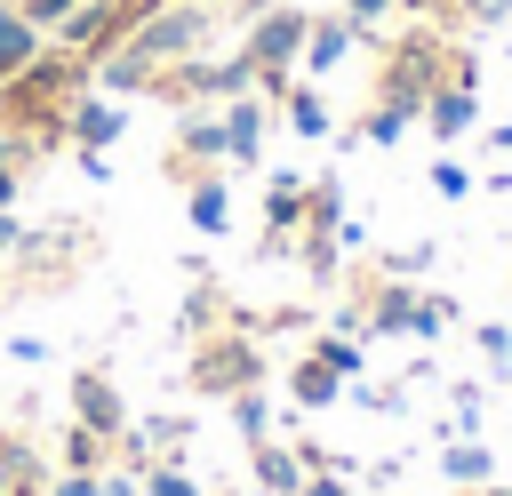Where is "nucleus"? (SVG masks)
<instances>
[{
    "mask_svg": "<svg viewBox=\"0 0 512 496\" xmlns=\"http://www.w3.org/2000/svg\"><path fill=\"white\" fill-rule=\"evenodd\" d=\"M224 224H232V192L216 168H200L192 176V232H224Z\"/></svg>",
    "mask_w": 512,
    "mask_h": 496,
    "instance_id": "dca6fc26",
    "label": "nucleus"
},
{
    "mask_svg": "<svg viewBox=\"0 0 512 496\" xmlns=\"http://www.w3.org/2000/svg\"><path fill=\"white\" fill-rule=\"evenodd\" d=\"M296 496H352V480H344V472H304Z\"/></svg>",
    "mask_w": 512,
    "mask_h": 496,
    "instance_id": "7c9ffc66",
    "label": "nucleus"
},
{
    "mask_svg": "<svg viewBox=\"0 0 512 496\" xmlns=\"http://www.w3.org/2000/svg\"><path fill=\"white\" fill-rule=\"evenodd\" d=\"M248 384H264V352H256L248 336H208V344L192 352V392L232 400V392H248Z\"/></svg>",
    "mask_w": 512,
    "mask_h": 496,
    "instance_id": "20e7f679",
    "label": "nucleus"
},
{
    "mask_svg": "<svg viewBox=\"0 0 512 496\" xmlns=\"http://www.w3.org/2000/svg\"><path fill=\"white\" fill-rule=\"evenodd\" d=\"M72 424H88V432H104V440H128V400H120V384L104 376V368H72Z\"/></svg>",
    "mask_w": 512,
    "mask_h": 496,
    "instance_id": "39448f33",
    "label": "nucleus"
},
{
    "mask_svg": "<svg viewBox=\"0 0 512 496\" xmlns=\"http://www.w3.org/2000/svg\"><path fill=\"white\" fill-rule=\"evenodd\" d=\"M48 496H96V472H64V480H56Z\"/></svg>",
    "mask_w": 512,
    "mask_h": 496,
    "instance_id": "473e14b6",
    "label": "nucleus"
},
{
    "mask_svg": "<svg viewBox=\"0 0 512 496\" xmlns=\"http://www.w3.org/2000/svg\"><path fill=\"white\" fill-rule=\"evenodd\" d=\"M352 40H360L352 16H320V24L304 32V72H336V64L352 56Z\"/></svg>",
    "mask_w": 512,
    "mask_h": 496,
    "instance_id": "ddd939ff",
    "label": "nucleus"
},
{
    "mask_svg": "<svg viewBox=\"0 0 512 496\" xmlns=\"http://www.w3.org/2000/svg\"><path fill=\"white\" fill-rule=\"evenodd\" d=\"M96 496H136V480L128 472H96Z\"/></svg>",
    "mask_w": 512,
    "mask_h": 496,
    "instance_id": "72a5a7b5",
    "label": "nucleus"
},
{
    "mask_svg": "<svg viewBox=\"0 0 512 496\" xmlns=\"http://www.w3.org/2000/svg\"><path fill=\"white\" fill-rule=\"evenodd\" d=\"M448 320H456V296H416V328H408V336H416V344H432Z\"/></svg>",
    "mask_w": 512,
    "mask_h": 496,
    "instance_id": "b1692460",
    "label": "nucleus"
},
{
    "mask_svg": "<svg viewBox=\"0 0 512 496\" xmlns=\"http://www.w3.org/2000/svg\"><path fill=\"white\" fill-rule=\"evenodd\" d=\"M24 16H32V24H40V32H56V24H64V16H72V0H24Z\"/></svg>",
    "mask_w": 512,
    "mask_h": 496,
    "instance_id": "c85d7f7f",
    "label": "nucleus"
},
{
    "mask_svg": "<svg viewBox=\"0 0 512 496\" xmlns=\"http://www.w3.org/2000/svg\"><path fill=\"white\" fill-rule=\"evenodd\" d=\"M248 496H272V488H248Z\"/></svg>",
    "mask_w": 512,
    "mask_h": 496,
    "instance_id": "58836bf2",
    "label": "nucleus"
},
{
    "mask_svg": "<svg viewBox=\"0 0 512 496\" xmlns=\"http://www.w3.org/2000/svg\"><path fill=\"white\" fill-rule=\"evenodd\" d=\"M392 8H400V0H344V16H352V24H360V32H368V24H384V16H392Z\"/></svg>",
    "mask_w": 512,
    "mask_h": 496,
    "instance_id": "c756f323",
    "label": "nucleus"
},
{
    "mask_svg": "<svg viewBox=\"0 0 512 496\" xmlns=\"http://www.w3.org/2000/svg\"><path fill=\"white\" fill-rule=\"evenodd\" d=\"M464 496H512V488H496V480H488V488H464Z\"/></svg>",
    "mask_w": 512,
    "mask_h": 496,
    "instance_id": "e433bc0d",
    "label": "nucleus"
},
{
    "mask_svg": "<svg viewBox=\"0 0 512 496\" xmlns=\"http://www.w3.org/2000/svg\"><path fill=\"white\" fill-rule=\"evenodd\" d=\"M248 464H256V488H272V496H296V488H304V456L280 448V440H256Z\"/></svg>",
    "mask_w": 512,
    "mask_h": 496,
    "instance_id": "4468645a",
    "label": "nucleus"
},
{
    "mask_svg": "<svg viewBox=\"0 0 512 496\" xmlns=\"http://www.w3.org/2000/svg\"><path fill=\"white\" fill-rule=\"evenodd\" d=\"M104 448H112L104 432H88V424H72V432H64V472H96V464H104Z\"/></svg>",
    "mask_w": 512,
    "mask_h": 496,
    "instance_id": "4be33fe9",
    "label": "nucleus"
},
{
    "mask_svg": "<svg viewBox=\"0 0 512 496\" xmlns=\"http://www.w3.org/2000/svg\"><path fill=\"white\" fill-rule=\"evenodd\" d=\"M40 48H48V32H40L24 8H8V0H0V88H8V80L40 56Z\"/></svg>",
    "mask_w": 512,
    "mask_h": 496,
    "instance_id": "9b49d317",
    "label": "nucleus"
},
{
    "mask_svg": "<svg viewBox=\"0 0 512 496\" xmlns=\"http://www.w3.org/2000/svg\"><path fill=\"white\" fill-rule=\"evenodd\" d=\"M144 496H200V480H192L184 464H152V472H144Z\"/></svg>",
    "mask_w": 512,
    "mask_h": 496,
    "instance_id": "393cba45",
    "label": "nucleus"
},
{
    "mask_svg": "<svg viewBox=\"0 0 512 496\" xmlns=\"http://www.w3.org/2000/svg\"><path fill=\"white\" fill-rule=\"evenodd\" d=\"M304 32H312V16L304 8H264L256 24H248V64H256V96H288V64H304Z\"/></svg>",
    "mask_w": 512,
    "mask_h": 496,
    "instance_id": "7ed1b4c3",
    "label": "nucleus"
},
{
    "mask_svg": "<svg viewBox=\"0 0 512 496\" xmlns=\"http://www.w3.org/2000/svg\"><path fill=\"white\" fill-rule=\"evenodd\" d=\"M480 360H488L496 384H512V328L504 320H480Z\"/></svg>",
    "mask_w": 512,
    "mask_h": 496,
    "instance_id": "5701e85b",
    "label": "nucleus"
},
{
    "mask_svg": "<svg viewBox=\"0 0 512 496\" xmlns=\"http://www.w3.org/2000/svg\"><path fill=\"white\" fill-rule=\"evenodd\" d=\"M296 232H304V176H272V192H264V256H280Z\"/></svg>",
    "mask_w": 512,
    "mask_h": 496,
    "instance_id": "0eeeda50",
    "label": "nucleus"
},
{
    "mask_svg": "<svg viewBox=\"0 0 512 496\" xmlns=\"http://www.w3.org/2000/svg\"><path fill=\"white\" fill-rule=\"evenodd\" d=\"M488 152H512V120H496V128H488Z\"/></svg>",
    "mask_w": 512,
    "mask_h": 496,
    "instance_id": "f704fd0d",
    "label": "nucleus"
},
{
    "mask_svg": "<svg viewBox=\"0 0 512 496\" xmlns=\"http://www.w3.org/2000/svg\"><path fill=\"white\" fill-rule=\"evenodd\" d=\"M336 224H344V184L336 176L304 184V232H336Z\"/></svg>",
    "mask_w": 512,
    "mask_h": 496,
    "instance_id": "f3484780",
    "label": "nucleus"
},
{
    "mask_svg": "<svg viewBox=\"0 0 512 496\" xmlns=\"http://www.w3.org/2000/svg\"><path fill=\"white\" fill-rule=\"evenodd\" d=\"M464 16H480V24H512V0H464Z\"/></svg>",
    "mask_w": 512,
    "mask_h": 496,
    "instance_id": "2f4dec72",
    "label": "nucleus"
},
{
    "mask_svg": "<svg viewBox=\"0 0 512 496\" xmlns=\"http://www.w3.org/2000/svg\"><path fill=\"white\" fill-rule=\"evenodd\" d=\"M200 48H208V0H160L120 32V48L96 64V80L104 88H152L168 64H184Z\"/></svg>",
    "mask_w": 512,
    "mask_h": 496,
    "instance_id": "f257e3e1",
    "label": "nucleus"
},
{
    "mask_svg": "<svg viewBox=\"0 0 512 496\" xmlns=\"http://www.w3.org/2000/svg\"><path fill=\"white\" fill-rule=\"evenodd\" d=\"M448 80V40L440 32H400L384 48V80H376V104H408L424 120V96Z\"/></svg>",
    "mask_w": 512,
    "mask_h": 496,
    "instance_id": "f03ea898",
    "label": "nucleus"
},
{
    "mask_svg": "<svg viewBox=\"0 0 512 496\" xmlns=\"http://www.w3.org/2000/svg\"><path fill=\"white\" fill-rule=\"evenodd\" d=\"M384 272H392V280H408V272H432V240H416V248H392V256H384Z\"/></svg>",
    "mask_w": 512,
    "mask_h": 496,
    "instance_id": "cd10ccee",
    "label": "nucleus"
},
{
    "mask_svg": "<svg viewBox=\"0 0 512 496\" xmlns=\"http://www.w3.org/2000/svg\"><path fill=\"white\" fill-rule=\"evenodd\" d=\"M0 464H8V440H0Z\"/></svg>",
    "mask_w": 512,
    "mask_h": 496,
    "instance_id": "ea45409f",
    "label": "nucleus"
},
{
    "mask_svg": "<svg viewBox=\"0 0 512 496\" xmlns=\"http://www.w3.org/2000/svg\"><path fill=\"white\" fill-rule=\"evenodd\" d=\"M120 128H128V112H120V104H104V96H72V104H64V136H72L80 152H104Z\"/></svg>",
    "mask_w": 512,
    "mask_h": 496,
    "instance_id": "423d86ee",
    "label": "nucleus"
},
{
    "mask_svg": "<svg viewBox=\"0 0 512 496\" xmlns=\"http://www.w3.org/2000/svg\"><path fill=\"white\" fill-rule=\"evenodd\" d=\"M16 240H24V224H16L8 208H0V248H16Z\"/></svg>",
    "mask_w": 512,
    "mask_h": 496,
    "instance_id": "c9c22d12",
    "label": "nucleus"
},
{
    "mask_svg": "<svg viewBox=\"0 0 512 496\" xmlns=\"http://www.w3.org/2000/svg\"><path fill=\"white\" fill-rule=\"evenodd\" d=\"M408 328H416V288L408 280H384L368 296V312H360V336H408Z\"/></svg>",
    "mask_w": 512,
    "mask_h": 496,
    "instance_id": "9d476101",
    "label": "nucleus"
},
{
    "mask_svg": "<svg viewBox=\"0 0 512 496\" xmlns=\"http://www.w3.org/2000/svg\"><path fill=\"white\" fill-rule=\"evenodd\" d=\"M232 424H240V440L256 448V440H272V408H264V392L248 384V392H232Z\"/></svg>",
    "mask_w": 512,
    "mask_h": 496,
    "instance_id": "aec40b11",
    "label": "nucleus"
},
{
    "mask_svg": "<svg viewBox=\"0 0 512 496\" xmlns=\"http://www.w3.org/2000/svg\"><path fill=\"white\" fill-rule=\"evenodd\" d=\"M432 192H440V200H464V192H472V168H464V160H432Z\"/></svg>",
    "mask_w": 512,
    "mask_h": 496,
    "instance_id": "bb28decb",
    "label": "nucleus"
},
{
    "mask_svg": "<svg viewBox=\"0 0 512 496\" xmlns=\"http://www.w3.org/2000/svg\"><path fill=\"white\" fill-rule=\"evenodd\" d=\"M288 392H296V408H336V400H344V376H336V368H320V360L304 352V360L288 368Z\"/></svg>",
    "mask_w": 512,
    "mask_h": 496,
    "instance_id": "2eb2a0df",
    "label": "nucleus"
},
{
    "mask_svg": "<svg viewBox=\"0 0 512 496\" xmlns=\"http://www.w3.org/2000/svg\"><path fill=\"white\" fill-rule=\"evenodd\" d=\"M408 128H416V112H408V104H376V112L360 120V136H368V144H400Z\"/></svg>",
    "mask_w": 512,
    "mask_h": 496,
    "instance_id": "412c9836",
    "label": "nucleus"
},
{
    "mask_svg": "<svg viewBox=\"0 0 512 496\" xmlns=\"http://www.w3.org/2000/svg\"><path fill=\"white\" fill-rule=\"evenodd\" d=\"M32 152V136H16V128H0V208L16 200V160Z\"/></svg>",
    "mask_w": 512,
    "mask_h": 496,
    "instance_id": "a878e982",
    "label": "nucleus"
},
{
    "mask_svg": "<svg viewBox=\"0 0 512 496\" xmlns=\"http://www.w3.org/2000/svg\"><path fill=\"white\" fill-rule=\"evenodd\" d=\"M472 120H480V96H472L464 80H440V88L424 96V128H432L440 144H456V136L472 128Z\"/></svg>",
    "mask_w": 512,
    "mask_h": 496,
    "instance_id": "6e6552de",
    "label": "nucleus"
},
{
    "mask_svg": "<svg viewBox=\"0 0 512 496\" xmlns=\"http://www.w3.org/2000/svg\"><path fill=\"white\" fill-rule=\"evenodd\" d=\"M440 480L448 488H488L496 480V448L488 440H440Z\"/></svg>",
    "mask_w": 512,
    "mask_h": 496,
    "instance_id": "f8f14e48",
    "label": "nucleus"
},
{
    "mask_svg": "<svg viewBox=\"0 0 512 496\" xmlns=\"http://www.w3.org/2000/svg\"><path fill=\"white\" fill-rule=\"evenodd\" d=\"M312 360H320V368H336L344 384H352V376L368 368V352H360V336H344V328H336V336H320V344H312Z\"/></svg>",
    "mask_w": 512,
    "mask_h": 496,
    "instance_id": "6ab92c4d",
    "label": "nucleus"
},
{
    "mask_svg": "<svg viewBox=\"0 0 512 496\" xmlns=\"http://www.w3.org/2000/svg\"><path fill=\"white\" fill-rule=\"evenodd\" d=\"M128 8H136V16H144V8H160V0H128Z\"/></svg>",
    "mask_w": 512,
    "mask_h": 496,
    "instance_id": "4c0bfd02",
    "label": "nucleus"
},
{
    "mask_svg": "<svg viewBox=\"0 0 512 496\" xmlns=\"http://www.w3.org/2000/svg\"><path fill=\"white\" fill-rule=\"evenodd\" d=\"M264 152V96H224V160H256Z\"/></svg>",
    "mask_w": 512,
    "mask_h": 496,
    "instance_id": "1a4fd4ad",
    "label": "nucleus"
},
{
    "mask_svg": "<svg viewBox=\"0 0 512 496\" xmlns=\"http://www.w3.org/2000/svg\"><path fill=\"white\" fill-rule=\"evenodd\" d=\"M288 128L296 136H328L336 120H328V96L320 88H288Z\"/></svg>",
    "mask_w": 512,
    "mask_h": 496,
    "instance_id": "a211bd4d",
    "label": "nucleus"
}]
</instances>
